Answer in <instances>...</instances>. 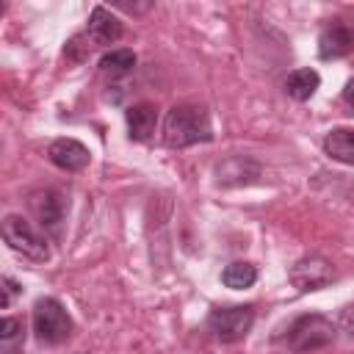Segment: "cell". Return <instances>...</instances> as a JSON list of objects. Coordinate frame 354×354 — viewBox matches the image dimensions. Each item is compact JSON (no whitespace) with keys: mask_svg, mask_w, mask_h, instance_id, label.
<instances>
[{"mask_svg":"<svg viewBox=\"0 0 354 354\" xmlns=\"http://www.w3.org/2000/svg\"><path fill=\"white\" fill-rule=\"evenodd\" d=\"M213 138L210 116L202 105H174L163 119V144L171 149H185Z\"/></svg>","mask_w":354,"mask_h":354,"instance_id":"obj_1","label":"cell"},{"mask_svg":"<svg viewBox=\"0 0 354 354\" xmlns=\"http://www.w3.org/2000/svg\"><path fill=\"white\" fill-rule=\"evenodd\" d=\"M335 337H337V326L332 324V318L321 313H304L288 326L285 343L296 354H310V351L326 348L329 343H335Z\"/></svg>","mask_w":354,"mask_h":354,"instance_id":"obj_2","label":"cell"},{"mask_svg":"<svg viewBox=\"0 0 354 354\" xmlns=\"http://www.w3.org/2000/svg\"><path fill=\"white\" fill-rule=\"evenodd\" d=\"M33 332L39 343H47V346L64 343L72 335V318L66 307L53 296L39 299L33 304Z\"/></svg>","mask_w":354,"mask_h":354,"instance_id":"obj_3","label":"cell"},{"mask_svg":"<svg viewBox=\"0 0 354 354\" xmlns=\"http://www.w3.org/2000/svg\"><path fill=\"white\" fill-rule=\"evenodd\" d=\"M3 241L8 249H14L17 254L33 260V263H47L50 260V243L44 235H39L30 221H25L22 216L11 213L3 218Z\"/></svg>","mask_w":354,"mask_h":354,"instance_id":"obj_4","label":"cell"},{"mask_svg":"<svg viewBox=\"0 0 354 354\" xmlns=\"http://www.w3.org/2000/svg\"><path fill=\"white\" fill-rule=\"evenodd\" d=\"M252 324H254V307L252 304L216 307L207 315V329L221 343H238V340H243L249 335Z\"/></svg>","mask_w":354,"mask_h":354,"instance_id":"obj_5","label":"cell"},{"mask_svg":"<svg viewBox=\"0 0 354 354\" xmlns=\"http://www.w3.org/2000/svg\"><path fill=\"white\" fill-rule=\"evenodd\" d=\"M288 277H290V285L296 290L310 293V290H321V288L332 285V279L337 277V271H335L332 260H326L321 254H307V257H301V260L293 263V268H290Z\"/></svg>","mask_w":354,"mask_h":354,"instance_id":"obj_6","label":"cell"},{"mask_svg":"<svg viewBox=\"0 0 354 354\" xmlns=\"http://www.w3.org/2000/svg\"><path fill=\"white\" fill-rule=\"evenodd\" d=\"M28 207L33 213V218L39 221V227L50 235L61 232V221H64V196L53 188H39L28 196Z\"/></svg>","mask_w":354,"mask_h":354,"instance_id":"obj_7","label":"cell"},{"mask_svg":"<svg viewBox=\"0 0 354 354\" xmlns=\"http://www.w3.org/2000/svg\"><path fill=\"white\" fill-rule=\"evenodd\" d=\"M47 158L53 166H58L64 171H83L91 160V152L77 138H55L47 147Z\"/></svg>","mask_w":354,"mask_h":354,"instance_id":"obj_8","label":"cell"},{"mask_svg":"<svg viewBox=\"0 0 354 354\" xmlns=\"http://www.w3.org/2000/svg\"><path fill=\"white\" fill-rule=\"evenodd\" d=\"M260 177V163L246 158V155H232L216 166V183L230 188V185H249Z\"/></svg>","mask_w":354,"mask_h":354,"instance_id":"obj_9","label":"cell"},{"mask_svg":"<svg viewBox=\"0 0 354 354\" xmlns=\"http://www.w3.org/2000/svg\"><path fill=\"white\" fill-rule=\"evenodd\" d=\"M354 50V30L343 22H332L321 30L318 36V58L332 61V58H343Z\"/></svg>","mask_w":354,"mask_h":354,"instance_id":"obj_10","label":"cell"},{"mask_svg":"<svg viewBox=\"0 0 354 354\" xmlns=\"http://www.w3.org/2000/svg\"><path fill=\"white\" fill-rule=\"evenodd\" d=\"M122 22L119 17H113L105 6H94L91 14H88V25H86V36L91 44H113L119 36H122Z\"/></svg>","mask_w":354,"mask_h":354,"instance_id":"obj_11","label":"cell"},{"mask_svg":"<svg viewBox=\"0 0 354 354\" xmlns=\"http://www.w3.org/2000/svg\"><path fill=\"white\" fill-rule=\"evenodd\" d=\"M124 119H127V136L133 141H147L158 127V108L152 102H138L124 111Z\"/></svg>","mask_w":354,"mask_h":354,"instance_id":"obj_12","label":"cell"},{"mask_svg":"<svg viewBox=\"0 0 354 354\" xmlns=\"http://www.w3.org/2000/svg\"><path fill=\"white\" fill-rule=\"evenodd\" d=\"M318 86H321V75L315 69H310V66L296 69V72H290L285 77V94L290 100H296V102H307L318 91Z\"/></svg>","mask_w":354,"mask_h":354,"instance_id":"obj_13","label":"cell"},{"mask_svg":"<svg viewBox=\"0 0 354 354\" xmlns=\"http://www.w3.org/2000/svg\"><path fill=\"white\" fill-rule=\"evenodd\" d=\"M324 152L337 163L354 166V130H348V127L329 130L324 138Z\"/></svg>","mask_w":354,"mask_h":354,"instance_id":"obj_14","label":"cell"},{"mask_svg":"<svg viewBox=\"0 0 354 354\" xmlns=\"http://www.w3.org/2000/svg\"><path fill=\"white\" fill-rule=\"evenodd\" d=\"M25 343V321L22 318H3L0 321V351L3 354H19Z\"/></svg>","mask_w":354,"mask_h":354,"instance_id":"obj_15","label":"cell"},{"mask_svg":"<svg viewBox=\"0 0 354 354\" xmlns=\"http://www.w3.org/2000/svg\"><path fill=\"white\" fill-rule=\"evenodd\" d=\"M221 282L232 290H243V288H252L257 282V268L246 260H235L230 263L224 271H221Z\"/></svg>","mask_w":354,"mask_h":354,"instance_id":"obj_16","label":"cell"},{"mask_svg":"<svg viewBox=\"0 0 354 354\" xmlns=\"http://www.w3.org/2000/svg\"><path fill=\"white\" fill-rule=\"evenodd\" d=\"M133 66H136V53L127 50V47L111 50V53H105V55L100 58V69H102L105 75H113V77L133 72Z\"/></svg>","mask_w":354,"mask_h":354,"instance_id":"obj_17","label":"cell"},{"mask_svg":"<svg viewBox=\"0 0 354 354\" xmlns=\"http://www.w3.org/2000/svg\"><path fill=\"white\" fill-rule=\"evenodd\" d=\"M17 293H22V288H19L11 277H3V299H0V307H3V310H8Z\"/></svg>","mask_w":354,"mask_h":354,"instance_id":"obj_18","label":"cell"},{"mask_svg":"<svg viewBox=\"0 0 354 354\" xmlns=\"http://www.w3.org/2000/svg\"><path fill=\"white\" fill-rule=\"evenodd\" d=\"M340 326L354 337V307H346V310L340 313Z\"/></svg>","mask_w":354,"mask_h":354,"instance_id":"obj_19","label":"cell"},{"mask_svg":"<svg viewBox=\"0 0 354 354\" xmlns=\"http://www.w3.org/2000/svg\"><path fill=\"white\" fill-rule=\"evenodd\" d=\"M343 100H346V105H348L351 113H354V77L346 83V88H343Z\"/></svg>","mask_w":354,"mask_h":354,"instance_id":"obj_20","label":"cell"}]
</instances>
